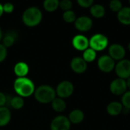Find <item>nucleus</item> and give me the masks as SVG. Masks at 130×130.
Masks as SVG:
<instances>
[{"label": "nucleus", "mask_w": 130, "mask_h": 130, "mask_svg": "<svg viewBox=\"0 0 130 130\" xmlns=\"http://www.w3.org/2000/svg\"><path fill=\"white\" fill-rule=\"evenodd\" d=\"M13 87L17 95L23 98L34 95L36 89L33 80L27 77H17L14 81Z\"/></svg>", "instance_id": "obj_1"}, {"label": "nucleus", "mask_w": 130, "mask_h": 130, "mask_svg": "<svg viewBox=\"0 0 130 130\" xmlns=\"http://www.w3.org/2000/svg\"><path fill=\"white\" fill-rule=\"evenodd\" d=\"M42 19L43 13L41 10L36 6H31L25 9L21 16L24 25L30 28L36 27L40 25Z\"/></svg>", "instance_id": "obj_2"}, {"label": "nucleus", "mask_w": 130, "mask_h": 130, "mask_svg": "<svg viewBox=\"0 0 130 130\" xmlns=\"http://www.w3.org/2000/svg\"><path fill=\"white\" fill-rule=\"evenodd\" d=\"M35 100L43 104L51 103L56 97V90L50 85L43 84L38 86L34 93Z\"/></svg>", "instance_id": "obj_3"}, {"label": "nucleus", "mask_w": 130, "mask_h": 130, "mask_svg": "<svg viewBox=\"0 0 130 130\" xmlns=\"http://www.w3.org/2000/svg\"><path fill=\"white\" fill-rule=\"evenodd\" d=\"M109 44L108 38L106 35L98 33L91 36L89 39V48L97 51H101L105 50Z\"/></svg>", "instance_id": "obj_4"}, {"label": "nucleus", "mask_w": 130, "mask_h": 130, "mask_svg": "<svg viewBox=\"0 0 130 130\" xmlns=\"http://www.w3.org/2000/svg\"><path fill=\"white\" fill-rule=\"evenodd\" d=\"M74 93V85L69 80L61 81L56 88V93L58 97L66 99L72 95Z\"/></svg>", "instance_id": "obj_5"}, {"label": "nucleus", "mask_w": 130, "mask_h": 130, "mask_svg": "<svg viewBox=\"0 0 130 130\" xmlns=\"http://www.w3.org/2000/svg\"><path fill=\"white\" fill-rule=\"evenodd\" d=\"M114 70L119 78L126 80L130 77V61L125 58L119 61L116 64Z\"/></svg>", "instance_id": "obj_6"}, {"label": "nucleus", "mask_w": 130, "mask_h": 130, "mask_svg": "<svg viewBox=\"0 0 130 130\" xmlns=\"http://www.w3.org/2000/svg\"><path fill=\"white\" fill-rule=\"evenodd\" d=\"M71 123L69 118L63 115H59L53 118L50 123V130H69Z\"/></svg>", "instance_id": "obj_7"}, {"label": "nucleus", "mask_w": 130, "mask_h": 130, "mask_svg": "<svg viewBox=\"0 0 130 130\" xmlns=\"http://www.w3.org/2000/svg\"><path fill=\"white\" fill-rule=\"evenodd\" d=\"M115 61L109 55L104 54L100 57L98 61V67L104 73H110L115 68Z\"/></svg>", "instance_id": "obj_8"}, {"label": "nucleus", "mask_w": 130, "mask_h": 130, "mask_svg": "<svg viewBox=\"0 0 130 130\" xmlns=\"http://www.w3.org/2000/svg\"><path fill=\"white\" fill-rule=\"evenodd\" d=\"M127 90V85L126 80L121 78L114 79L110 84V92L116 96L123 95Z\"/></svg>", "instance_id": "obj_9"}, {"label": "nucleus", "mask_w": 130, "mask_h": 130, "mask_svg": "<svg viewBox=\"0 0 130 130\" xmlns=\"http://www.w3.org/2000/svg\"><path fill=\"white\" fill-rule=\"evenodd\" d=\"M75 28L82 32H86L91 29L93 26V21L88 16H80L76 18L74 22Z\"/></svg>", "instance_id": "obj_10"}, {"label": "nucleus", "mask_w": 130, "mask_h": 130, "mask_svg": "<svg viewBox=\"0 0 130 130\" xmlns=\"http://www.w3.org/2000/svg\"><path fill=\"white\" fill-rule=\"evenodd\" d=\"M108 55L114 61H121L124 59L126 50L124 47L120 44H113L108 48Z\"/></svg>", "instance_id": "obj_11"}, {"label": "nucleus", "mask_w": 130, "mask_h": 130, "mask_svg": "<svg viewBox=\"0 0 130 130\" xmlns=\"http://www.w3.org/2000/svg\"><path fill=\"white\" fill-rule=\"evenodd\" d=\"M73 48L79 51H84L89 48V39L83 34H77L72 40Z\"/></svg>", "instance_id": "obj_12"}, {"label": "nucleus", "mask_w": 130, "mask_h": 130, "mask_svg": "<svg viewBox=\"0 0 130 130\" xmlns=\"http://www.w3.org/2000/svg\"><path fill=\"white\" fill-rule=\"evenodd\" d=\"M70 67L75 73L81 74L86 71L88 68V64L82 57H75L72 59L70 62Z\"/></svg>", "instance_id": "obj_13"}, {"label": "nucleus", "mask_w": 130, "mask_h": 130, "mask_svg": "<svg viewBox=\"0 0 130 130\" xmlns=\"http://www.w3.org/2000/svg\"><path fill=\"white\" fill-rule=\"evenodd\" d=\"M18 38V33L14 31V30H11L7 31L5 34H3L2 37V44L5 47V48H11L12 45H14V44L15 43V41H17Z\"/></svg>", "instance_id": "obj_14"}, {"label": "nucleus", "mask_w": 130, "mask_h": 130, "mask_svg": "<svg viewBox=\"0 0 130 130\" xmlns=\"http://www.w3.org/2000/svg\"><path fill=\"white\" fill-rule=\"evenodd\" d=\"M30 70L29 66L26 62L20 61L15 64L14 67V73L17 77H27Z\"/></svg>", "instance_id": "obj_15"}, {"label": "nucleus", "mask_w": 130, "mask_h": 130, "mask_svg": "<svg viewBox=\"0 0 130 130\" xmlns=\"http://www.w3.org/2000/svg\"><path fill=\"white\" fill-rule=\"evenodd\" d=\"M123 110V106L121 103L117 101H113L110 103L107 107V112L109 115L112 116H117L120 115Z\"/></svg>", "instance_id": "obj_16"}, {"label": "nucleus", "mask_w": 130, "mask_h": 130, "mask_svg": "<svg viewBox=\"0 0 130 130\" xmlns=\"http://www.w3.org/2000/svg\"><path fill=\"white\" fill-rule=\"evenodd\" d=\"M71 124H79L85 119V113L82 110L79 109H75L71 111L68 116Z\"/></svg>", "instance_id": "obj_17"}, {"label": "nucleus", "mask_w": 130, "mask_h": 130, "mask_svg": "<svg viewBox=\"0 0 130 130\" xmlns=\"http://www.w3.org/2000/svg\"><path fill=\"white\" fill-rule=\"evenodd\" d=\"M117 19L122 25H129L130 7H123V8L117 13Z\"/></svg>", "instance_id": "obj_18"}, {"label": "nucleus", "mask_w": 130, "mask_h": 130, "mask_svg": "<svg viewBox=\"0 0 130 130\" xmlns=\"http://www.w3.org/2000/svg\"><path fill=\"white\" fill-rule=\"evenodd\" d=\"M11 120V113L6 107H0V127L7 126Z\"/></svg>", "instance_id": "obj_19"}, {"label": "nucleus", "mask_w": 130, "mask_h": 130, "mask_svg": "<svg viewBox=\"0 0 130 130\" xmlns=\"http://www.w3.org/2000/svg\"><path fill=\"white\" fill-rule=\"evenodd\" d=\"M91 15L96 18H101L105 15V8L101 4H94L90 8Z\"/></svg>", "instance_id": "obj_20"}, {"label": "nucleus", "mask_w": 130, "mask_h": 130, "mask_svg": "<svg viewBox=\"0 0 130 130\" xmlns=\"http://www.w3.org/2000/svg\"><path fill=\"white\" fill-rule=\"evenodd\" d=\"M51 106L53 110L56 113H62L66 109V103L64 99L56 97L52 102Z\"/></svg>", "instance_id": "obj_21"}, {"label": "nucleus", "mask_w": 130, "mask_h": 130, "mask_svg": "<svg viewBox=\"0 0 130 130\" xmlns=\"http://www.w3.org/2000/svg\"><path fill=\"white\" fill-rule=\"evenodd\" d=\"M43 7L47 12H53L59 7V0H44Z\"/></svg>", "instance_id": "obj_22"}, {"label": "nucleus", "mask_w": 130, "mask_h": 130, "mask_svg": "<svg viewBox=\"0 0 130 130\" xmlns=\"http://www.w3.org/2000/svg\"><path fill=\"white\" fill-rule=\"evenodd\" d=\"M10 106L14 110H21L24 106V100L19 96H14L10 100Z\"/></svg>", "instance_id": "obj_23"}, {"label": "nucleus", "mask_w": 130, "mask_h": 130, "mask_svg": "<svg viewBox=\"0 0 130 130\" xmlns=\"http://www.w3.org/2000/svg\"><path fill=\"white\" fill-rule=\"evenodd\" d=\"M96 57H97V52L91 48H88L83 51L82 58L85 60V61L87 64L93 62L96 59Z\"/></svg>", "instance_id": "obj_24"}, {"label": "nucleus", "mask_w": 130, "mask_h": 130, "mask_svg": "<svg viewBox=\"0 0 130 130\" xmlns=\"http://www.w3.org/2000/svg\"><path fill=\"white\" fill-rule=\"evenodd\" d=\"M77 17L75 13V11H73L72 10H69V11H66L63 12L62 14V19L65 22L71 24V23H74L76 20Z\"/></svg>", "instance_id": "obj_25"}, {"label": "nucleus", "mask_w": 130, "mask_h": 130, "mask_svg": "<svg viewBox=\"0 0 130 130\" xmlns=\"http://www.w3.org/2000/svg\"><path fill=\"white\" fill-rule=\"evenodd\" d=\"M109 8L112 11L118 13L123 8V4L120 0H111L109 3Z\"/></svg>", "instance_id": "obj_26"}, {"label": "nucleus", "mask_w": 130, "mask_h": 130, "mask_svg": "<svg viewBox=\"0 0 130 130\" xmlns=\"http://www.w3.org/2000/svg\"><path fill=\"white\" fill-rule=\"evenodd\" d=\"M64 11L72 10V2L71 0H61L59 1V7Z\"/></svg>", "instance_id": "obj_27"}, {"label": "nucleus", "mask_w": 130, "mask_h": 130, "mask_svg": "<svg viewBox=\"0 0 130 130\" xmlns=\"http://www.w3.org/2000/svg\"><path fill=\"white\" fill-rule=\"evenodd\" d=\"M121 103L124 108H126L130 110V91H126L122 97Z\"/></svg>", "instance_id": "obj_28"}, {"label": "nucleus", "mask_w": 130, "mask_h": 130, "mask_svg": "<svg viewBox=\"0 0 130 130\" xmlns=\"http://www.w3.org/2000/svg\"><path fill=\"white\" fill-rule=\"evenodd\" d=\"M94 0H77V2L79 6L87 8H91L94 5Z\"/></svg>", "instance_id": "obj_29"}, {"label": "nucleus", "mask_w": 130, "mask_h": 130, "mask_svg": "<svg viewBox=\"0 0 130 130\" xmlns=\"http://www.w3.org/2000/svg\"><path fill=\"white\" fill-rule=\"evenodd\" d=\"M8 51L7 48H5L2 43H0V63H2L7 57Z\"/></svg>", "instance_id": "obj_30"}, {"label": "nucleus", "mask_w": 130, "mask_h": 130, "mask_svg": "<svg viewBox=\"0 0 130 130\" xmlns=\"http://www.w3.org/2000/svg\"><path fill=\"white\" fill-rule=\"evenodd\" d=\"M3 11L6 14H11L14 11V5L11 2H5L3 5Z\"/></svg>", "instance_id": "obj_31"}, {"label": "nucleus", "mask_w": 130, "mask_h": 130, "mask_svg": "<svg viewBox=\"0 0 130 130\" xmlns=\"http://www.w3.org/2000/svg\"><path fill=\"white\" fill-rule=\"evenodd\" d=\"M8 97L7 96L3 93L0 91V107H5V104L7 103Z\"/></svg>", "instance_id": "obj_32"}, {"label": "nucleus", "mask_w": 130, "mask_h": 130, "mask_svg": "<svg viewBox=\"0 0 130 130\" xmlns=\"http://www.w3.org/2000/svg\"><path fill=\"white\" fill-rule=\"evenodd\" d=\"M126 85H127V89H129V90L130 91V77L129 78H127L126 80Z\"/></svg>", "instance_id": "obj_33"}, {"label": "nucleus", "mask_w": 130, "mask_h": 130, "mask_svg": "<svg viewBox=\"0 0 130 130\" xmlns=\"http://www.w3.org/2000/svg\"><path fill=\"white\" fill-rule=\"evenodd\" d=\"M3 13H4V11H3V5H2V3H0V18L3 15Z\"/></svg>", "instance_id": "obj_34"}, {"label": "nucleus", "mask_w": 130, "mask_h": 130, "mask_svg": "<svg viewBox=\"0 0 130 130\" xmlns=\"http://www.w3.org/2000/svg\"><path fill=\"white\" fill-rule=\"evenodd\" d=\"M2 37H3V32H2V28L0 27V41H1L2 39Z\"/></svg>", "instance_id": "obj_35"}, {"label": "nucleus", "mask_w": 130, "mask_h": 130, "mask_svg": "<svg viewBox=\"0 0 130 130\" xmlns=\"http://www.w3.org/2000/svg\"><path fill=\"white\" fill-rule=\"evenodd\" d=\"M128 49H129V51H130V41L129 42V44H128Z\"/></svg>", "instance_id": "obj_36"}, {"label": "nucleus", "mask_w": 130, "mask_h": 130, "mask_svg": "<svg viewBox=\"0 0 130 130\" xmlns=\"http://www.w3.org/2000/svg\"><path fill=\"white\" fill-rule=\"evenodd\" d=\"M129 4H130V0H129Z\"/></svg>", "instance_id": "obj_37"}, {"label": "nucleus", "mask_w": 130, "mask_h": 130, "mask_svg": "<svg viewBox=\"0 0 130 130\" xmlns=\"http://www.w3.org/2000/svg\"><path fill=\"white\" fill-rule=\"evenodd\" d=\"M0 130H2V129H0Z\"/></svg>", "instance_id": "obj_38"}]
</instances>
